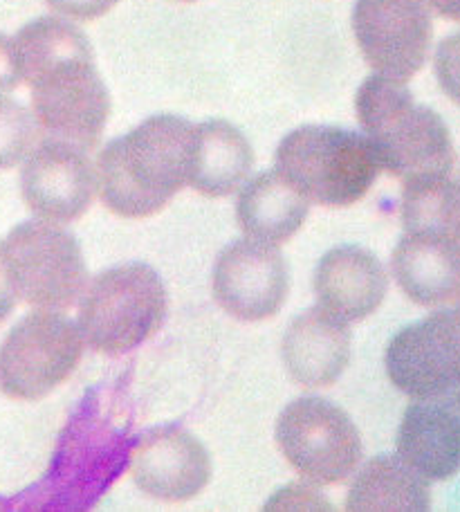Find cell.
Wrapping results in <instances>:
<instances>
[{
    "instance_id": "1",
    "label": "cell",
    "mask_w": 460,
    "mask_h": 512,
    "mask_svg": "<svg viewBox=\"0 0 460 512\" xmlns=\"http://www.w3.org/2000/svg\"><path fill=\"white\" fill-rule=\"evenodd\" d=\"M21 72L32 88L36 124L57 140L95 149L110 117V95L86 34L75 27L36 34L23 52Z\"/></svg>"
},
{
    "instance_id": "2",
    "label": "cell",
    "mask_w": 460,
    "mask_h": 512,
    "mask_svg": "<svg viewBox=\"0 0 460 512\" xmlns=\"http://www.w3.org/2000/svg\"><path fill=\"white\" fill-rule=\"evenodd\" d=\"M196 126L178 115H153L108 142L97 158L99 198L124 218L158 214L189 185Z\"/></svg>"
},
{
    "instance_id": "3",
    "label": "cell",
    "mask_w": 460,
    "mask_h": 512,
    "mask_svg": "<svg viewBox=\"0 0 460 512\" xmlns=\"http://www.w3.org/2000/svg\"><path fill=\"white\" fill-rule=\"evenodd\" d=\"M355 113L380 167L402 185L452 176L456 153L447 124L416 104L402 81L368 77L355 95Z\"/></svg>"
},
{
    "instance_id": "4",
    "label": "cell",
    "mask_w": 460,
    "mask_h": 512,
    "mask_svg": "<svg viewBox=\"0 0 460 512\" xmlns=\"http://www.w3.org/2000/svg\"><path fill=\"white\" fill-rule=\"evenodd\" d=\"M276 171L310 203L348 207L368 194L382 167L366 135L308 124L283 137Z\"/></svg>"
},
{
    "instance_id": "5",
    "label": "cell",
    "mask_w": 460,
    "mask_h": 512,
    "mask_svg": "<svg viewBox=\"0 0 460 512\" xmlns=\"http://www.w3.org/2000/svg\"><path fill=\"white\" fill-rule=\"evenodd\" d=\"M167 288L151 265L124 263L99 272L79 299V328L95 353L117 358L160 331Z\"/></svg>"
},
{
    "instance_id": "6",
    "label": "cell",
    "mask_w": 460,
    "mask_h": 512,
    "mask_svg": "<svg viewBox=\"0 0 460 512\" xmlns=\"http://www.w3.org/2000/svg\"><path fill=\"white\" fill-rule=\"evenodd\" d=\"M3 248L5 268L16 297L43 310L79 304L88 286V270L79 241L61 225L36 218L16 225Z\"/></svg>"
},
{
    "instance_id": "7",
    "label": "cell",
    "mask_w": 460,
    "mask_h": 512,
    "mask_svg": "<svg viewBox=\"0 0 460 512\" xmlns=\"http://www.w3.org/2000/svg\"><path fill=\"white\" fill-rule=\"evenodd\" d=\"M86 340L59 310L23 317L0 346V391L14 400H39L79 367Z\"/></svg>"
},
{
    "instance_id": "8",
    "label": "cell",
    "mask_w": 460,
    "mask_h": 512,
    "mask_svg": "<svg viewBox=\"0 0 460 512\" xmlns=\"http://www.w3.org/2000/svg\"><path fill=\"white\" fill-rule=\"evenodd\" d=\"M274 434L285 461L317 486L344 483L362 461V436L351 416L324 398L292 400Z\"/></svg>"
},
{
    "instance_id": "9",
    "label": "cell",
    "mask_w": 460,
    "mask_h": 512,
    "mask_svg": "<svg viewBox=\"0 0 460 512\" xmlns=\"http://www.w3.org/2000/svg\"><path fill=\"white\" fill-rule=\"evenodd\" d=\"M384 362L404 396L460 407V310H438L402 328Z\"/></svg>"
},
{
    "instance_id": "10",
    "label": "cell",
    "mask_w": 460,
    "mask_h": 512,
    "mask_svg": "<svg viewBox=\"0 0 460 512\" xmlns=\"http://www.w3.org/2000/svg\"><path fill=\"white\" fill-rule=\"evenodd\" d=\"M353 32L375 75L407 84L425 68L434 23L427 0H355Z\"/></svg>"
},
{
    "instance_id": "11",
    "label": "cell",
    "mask_w": 460,
    "mask_h": 512,
    "mask_svg": "<svg viewBox=\"0 0 460 512\" xmlns=\"http://www.w3.org/2000/svg\"><path fill=\"white\" fill-rule=\"evenodd\" d=\"M288 290V265L274 245L236 241L214 263L211 292L216 304L238 322L274 317L288 299Z\"/></svg>"
},
{
    "instance_id": "12",
    "label": "cell",
    "mask_w": 460,
    "mask_h": 512,
    "mask_svg": "<svg viewBox=\"0 0 460 512\" xmlns=\"http://www.w3.org/2000/svg\"><path fill=\"white\" fill-rule=\"evenodd\" d=\"M97 169L84 146L48 137L34 146L21 169V194L32 212L52 223H72L88 212Z\"/></svg>"
},
{
    "instance_id": "13",
    "label": "cell",
    "mask_w": 460,
    "mask_h": 512,
    "mask_svg": "<svg viewBox=\"0 0 460 512\" xmlns=\"http://www.w3.org/2000/svg\"><path fill=\"white\" fill-rule=\"evenodd\" d=\"M131 472L144 495L160 501H189L211 479L207 447L178 427L153 429L133 450Z\"/></svg>"
},
{
    "instance_id": "14",
    "label": "cell",
    "mask_w": 460,
    "mask_h": 512,
    "mask_svg": "<svg viewBox=\"0 0 460 512\" xmlns=\"http://www.w3.org/2000/svg\"><path fill=\"white\" fill-rule=\"evenodd\" d=\"M281 355L290 378L308 389L335 384L351 362V328L326 308H310L292 319Z\"/></svg>"
},
{
    "instance_id": "15",
    "label": "cell",
    "mask_w": 460,
    "mask_h": 512,
    "mask_svg": "<svg viewBox=\"0 0 460 512\" xmlns=\"http://www.w3.org/2000/svg\"><path fill=\"white\" fill-rule=\"evenodd\" d=\"M391 268L400 290L418 306H445L460 295V248L447 234L404 230Z\"/></svg>"
},
{
    "instance_id": "16",
    "label": "cell",
    "mask_w": 460,
    "mask_h": 512,
    "mask_svg": "<svg viewBox=\"0 0 460 512\" xmlns=\"http://www.w3.org/2000/svg\"><path fill=\"white\" fill-rule=\"evenodd\" d=\"M389 277L373 252L357 245L328 250L315 270V295L321 308L346 319L362 322L382 306Z\"/></svg>"
},
{
    "instance_id": "17",
    "label": "cell",
    "mask_w": 460,
    "mask_h": 512,
    "mask_svg": "<svg viewBox=\"0 0 460 512\" xmlns=\"http://www.w3.org/2000/svg\"><path fill=\"white\" fill-rule=\"evenodd\" d=\"M398 454L427 481L460 472V407L416 400L398 429Z\"/></svg>"
},
{
    "instance_id": "18",
    "label": "cell",
    "mask_w": 460,
    "mask_h": 512,
    "mask_svg": "<svg viewBox=\"0 0 460 512\" xmlns=\"http://www.w3.org/2000/svg\"><path fill=\"white\" fill-rule=\"evenodd\" d=\"M254 151L234 124L209 120L193 133L189 187L202 196L225 198L250 178Z\"/></svg>"
},
{
    "instance_id": "19",
    "label": "cell",
    "mask_w": 460,
    "mask_h": 512,
    "mask_svg": "<svg viewBox=\"0 0 460 512\" xmlns=\"http://www.w3.org/2000/svg\"><path fill=\"white\" fill-rule=\"evenodd\" d=\"M308 203L279 171H263L238 196V225L254 241L281 245L306 223Z\"/></svg>"
},
{
    "instance_id": "20",
    "label": "cell",
    "mask_w": 460,
    "mask_h": 512,
    "mask_svg": "<svg viewBox=\"0 0 460 512\" xmlns=\"http://www.w3.org/2000/svg\"><path fill=\"white\" fill-rule=\"evenodd\" d=\"M351 512H425L431 508L427 479L400 454H382L357 472L346 495Z\"/></svg>"
},
{
    "instance_id": "21",
    "label": "cell",
    "mask_w": 460,
    "mask_h": 512,
    "mask_svg": "<svg viewBox=\"0 0 460 512\" xmlns=\"http://www.w3.org/2000/svg\"><path fill=\"white\" fill-rule=\"evenodd\" d=\"M36 140V117L16 99L0 95V171L16 167L30 155Z\"/></svg>"
},
{
    "instance_id": "22",
    "label": "cell",
    "mask_w": 460,
    "mask_h": 512,
    "mask_svg": "<svg viewBox=\"0 0 460 512\" xmlns=\"http://www.w3.org/2000/svg\"><path fill=\"white\" fill-rule=\"evenodd\" d=\"M434 68L443 93L460 106V32L440 41Z\"/></svg>"
},
{
    "instance_id": "23",
    "label": "cell",
    "mask_w": 460,
    "mask_h": 512,
    "mask_svg": "<svg viewBox=\"0 0 460 512\" xmlns=\"http://www.w3.org/2000/svg\"><path fill=\"white\" fill-rule=\"evenodd\" d=\"M45 3L61 16L75 18V21H95L110 12L119 0H45Z\"/></svg>"
},
{
    "instance_id": "24",
    "label": "cell",
    "mask_w": 460,
    "mask_h": 512,
    "mask_svg": "<svg viewBox=\"0 0 460 512\" xmlns=\"http://www.w3.org/2000/svg\"><path fill=\"white\" fill-rule=\"evenodd\" d=\"M23 81L21 66H18V54L14 39L0 34V95L14 90Z\"/></svg>"
},
{
    "instance_id": "25",
    "label": "cell",
    "mask_w": 460,
    "mask_h": 512,
    "mask_svg": "<svg viewBox=\"0 0 460 512\" xmlns=\"http://www.w3.org/2000/svg\"><path fill=\"white\" fill-rule=\"evenodd\" d=\"M16 290L9 281V274L5 268V259H3V248H0V322L12 315V310L16 306Z\"/></svg>"
},
{
    "instance_id": "26",
    "label": "cell",
    "mask_w": 460,
    "mask_h": 512,
    "mask_svg": "<svg viewBox=\"0 0 460 512\" xmlns=\"http://www.w3.org/2000/svg\"><path fill=\"white\" fill-rule=\"evenodd\" d=\"M427 5L443 18L460 23V0H427Z\"/></svg>"
},
{
    "instance_id": "27",
    "label": "cell",
    "mask_w": 460,
    "mask_h": 512,
    "mask_svg": "<svg viewBox=\"0 0 460 512\" xmlns=\"http://www.w3.org/2000/svg\"><path fill=\"white\" fill-rule=\"evenodd\" d=\"M456 308L460 310V295H458V299H456Z\"/></svg>"
},
{
    "instance_id": "28",
    "label": "cell",
    "mask_w": 460,
    "mask_h": 512,
    "mask_svg": "<svg viewBox=\"0 0 460 512\" xmlns=\"http://www.w3.org/2000/svg\"><path fill=\"white\" fill-rule=\"evenodd\" d=\"M182 3H193V0H182Z\"/></svg>"
}]
</instances>
